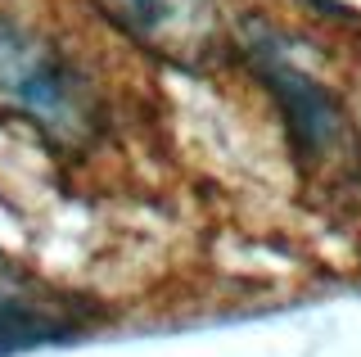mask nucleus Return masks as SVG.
I'll list each match as a JSON object with an SVG mask.
<instances>
[{
  "label": "nucleus",
  "instance_id": "f03ea898",
  "mask_svg": "<svg viewBox=\"0 0 361 357\" xmlns=\"http://www.w3.org/2000/svg\"><path fill=\"white\" fill-rule=\"evenodd\" d=\"M248 63H253V73L262 77L271 86V95H276L298 163L316 176L343 172V167L357 159V131H353V118H348L343 99L325 82H316V77L293 68L285 54L276 50L271 37L248 41Z\"/></svg>",
  "mask_w": 361,
  "mask_h": 357
},
{
  "label": "nucleus",
  "instance_id": "7ed1b4c3",
  "mask_svg": "<svg viewBox=\"0 0 361 357\" xmlns=\"http://www.w3.org/2000/svg\"><path fill=\"white\" fill-rule=\"evenodd\" d=\"M95 14L135 50L180 73H212L226 54L217 0H90Z\"/></svg>",
  "mask_w": 361,
  "mask_h": 357
},
{
  "label": "nucleus",
  "instance_id": "423d86ee",
  "mask_svg": "<svg viewBox=\"0 0 361 357\" xmlns=\"http://www.w3.org/2000/svg\"><path fill=\"white\" fill-rule=\"evenodd\" d=\"M0 272H5V262H0Z\"/></svg>",
  "mask_w": 361,
  "mask_h": 357
},
{
  "label": "nucleus",
  "instance_id": "39448f33",
  "mask_svg": "<svg viewBox=\"0 0 361 357\" xmlns=\"http://www.w3.org/2000/svg\"><path fill=\"white\" fill-rule=\"evenodd\" d=\"M307 5H316L321 14H338V5H334V0H307Z\"/></svg>",
  "mask_w": 361,
  "mask_h": 357
},
{
  "label": "nucleus",
  "instance_id": "20e7f679",
  "mask_svg": "<svg viewBox=\"0 0 361 357\" xmlns=\"http://www.w3.org/2000/svg\"><path fill=\"white\" fill-rule=\"evenodd\" d=\"M63 334V317L50 308H41L37 298H23L14 289H0V353L27 349V344L54 339Z\"/></svg>",
  "mask_w": 361,
  "mask_h": 357
},
{
  "label": "nucleus",
  "instance_id": "f257e3e1",
  "mask_svg": "<svg viewBox=\"0 0 361 357\" xmlns=\"http://www.w3.org/2000/svg\"><path fill=\"white\" fill-rule=\"evenodd\" d=\"M0 109L54 145H86L99 131V99L82 68L9 18H0Z\"/></svg>",
  "mask_w": 361,
  "mask_h": 357
}]
</instances>
